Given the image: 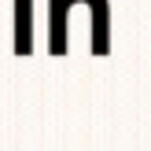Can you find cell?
Returning a JSON list of instances; mask_svg holds the SVG:
<instances>
[{"mask_svg": "<svg viewBox=\"0 0 151 151\" xmlns=\"http://www.w3.org/2000/svg\"><path fill=\"white\" fill-rule=\"evenodd\" d=\"M15 52L29 55V0H15Z\"/></svg>", "mask_w": 151, "mask_h": 151, "instance_id": "cell-1", "label": "cell"}, {"mask_svg": "<svg viewBox=\"0 0 151 151\" xmlns=\"http://www.w3.org/2000/svg\"><path fill=\"white\" fill-rule=\"evenodd\" d=\"M52 4H55V15L63 19V0H52ZM52 52H55V55H63V22H59L55 33H52Z\"/></svg>", "mask_w": 151, "mask_h": 151, "instance_id": "cell-2", "label": "cell"}]
</instances>
